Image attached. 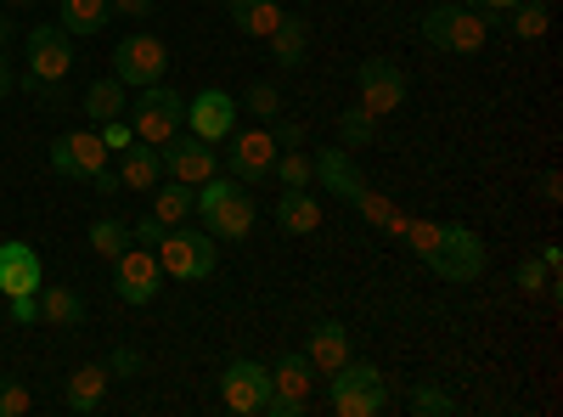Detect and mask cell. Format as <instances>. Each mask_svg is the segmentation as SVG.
I'll list each match as a JSON object with an SVG mask.
<instances>
[{"mask_svg":"<svg viewBox=\"0 0 563 417\" xmlns=\"http://www.w3.org/2000/svg\"><path fill=\"white\" fill-rule=\"evenodd\" d=\"M52 169H57V175H74V180L102 175V169H108L102 135H97V130H68V135H57V142H52Z\"/></svg>","mask_w":563,"mask_h":417,"instance_id":"14","label":"cell"},{"mask_svg":"<svg viewBox=\"0 0 563 417\" xmlns=\"http://www.w3.org/2000/svg\"><path fill=\"white\" fill-rule=\"evenodd\" d=\"M12 305V321H23V328H29V321L40 316V305H34V294H23V299H7Z\"/></svg>","mask_w":563,"mask_h":417,"instance_id":"43","label":"cell"},{"mask_svg":"<svg viewBox=\"0 0 563 417\" xmlns=\"http://www.w3.org/2000/svg\"><path fill=\"white\" fill-rule=\"evenodd\" d=\"M422 40H429L434 52L474 57V52H485V40H490V18H479L474 7H434L429 18H422Z\"/></svg>","mask_w":563,"mask_h":417,"instance_id":"6","label":"cell"},{"mask_svg":"<svg viewBox=\"0 0 563 417\" xmlns=\"http://www.w3.org/2000/svg\"><path fill=\"white\" fill-rule=\"evenodd\" d=\"M355 85H361V108H366L372 119L406 108V74H400L389 57H366V63L355 68Z\"/></svg>","mask_w":563,"mask_h":417,"instance_id":"12","label":"cell"},{"mask_svg":"<svg viewBox=\"0 0 563 417\" xmlns=\"http://www.w3.org/2000/svg\"><path fill=\"white\" fill-rule=\"evenodd\" d=\"M355 209H361L372 226H384L389 238H406V226H411V215H406V209H395V198L372 193V187H361V193H355Z\"/></svg>","mask_w":563,"mask_h":417,"instance_id":"29","label":"cell"},{"mask_svg":"<svg viewBox=\"0 0 563 417\" xmlns=\"http://www.w3.org/2000/svg\"><path fill=\"white\" fill-rule=\"evenodd\" d=\"M512 283H519L525 294H558V271H547V260H525L519 271H512Z\"/></svg>","mask_w":563,"mask_h":417,"instance_id":"34","label":"cell"},{"mask_svg":"<svg viewBox=\"0 0 563 417\" xmlns=\"http://www.w3.org/2000/svg\"><path fill=\"white\" fill-rule=\"evenodd\" d=\"M164 231H169V226H158V220L147 215V220H135V226H130V238H135V243H158Z\"/></svg>","mask_w":563,"mask_h":417,"instance_id":"42","label":"cell"},{"mask_svg":"<svg viewBox=\"0 0 563 417\" xmlns=\"http://www.w3.org/2000/svg\"><path fill=\"white\" fill-rule=\"evenodd\" d=\"M507 12H512V34H519V40H541L552 29V12L541 7V0H530V7L519 0V7H507Z\"/></svg>","mask_w":563,"mask_h":417,"instance_id":"33","label":"cell"},{"mask_svg":"<svg viewBox=\"0 0 563 417\" xmlns=\"http://www.w3.org/2000/svg\"><path fill=\"white\" fill-rule=\"evenodd\" d=\"M12 7H34V0H12Z\"/></svg>","mask_w":563,"mask_h":417,"instance_id":"49","label":"cell"},{"mask_svg":"<svg viewBox=\"0 0 563 417\" xmlns=\"http://www.w3.org/2000/svg\"><path fill=\"white\" fill-rule=\"evenodd\" d=\"M45 288V265L29 243H0V294L7 299H23V294H40Z\"/></svg>","mask_w":563,"mask_h":417,"instance_id":"17","label":"cell"},{"mask_svg":"<svg viewBox=\"0 0 563 417\" xmlns=\"http://www.w3.org/2000/svg\"><path fill=\"white\" fill-rule=\"evenodd\" d=\"M18 90V74H12V63H7V45H0V102H7Z\"/></svg>","mask_w":563,"mask_h":417,"instance_id":"44","label":"cell"},{"mask_svg":"<svg viewBox=\"0 0 563 417\" xmlns=\"http://www.w3.org/2000/svg\"><path fill=\"white\" fill-rule=\"evenodd\" d=\"M276 226L288 231V238H310V231L321 226V198H310V187H282Z\"/></svg>","mask_w":563,"mask_h":417,"instance_id":"21","label":"cell"},{"mask_svg":"<svg viewBox=\"0 0 563 417\" xmlns=\"http://www.w3.org/2000/svg\"><path fill=\"white\" fill-rule=\"evenodd\" d=\"M169 74V45L158 34H124L113 45V79L119 85H135V90H147Z\"/></svg>","mask_w":563,"mask_h":417,"instance_id":"8","label":"cell"},{"mask_svg":"<svg viewBox=\"0 0 563 417\" xmlns=\"http://www.w3.org/2000/svg\"><path fill=\"white\" fill-rule=\"evenodd\" d=\"M310 164H316V180L333 198H350L355 204V193L366 187V175H361V164H355L350 147H321V153H310Z\"/></svg>","mask_w":563,"mask_h":417,"instance_id":"18","label":"cell"},{"mask_svg":"<svg viewBox=\"0 0 563 417\" xmlns=\"http://www.w3.org/2000/svg\"><path fill=\"white\" fill-rule=\"evenodd\" d=\"M276 153H294V147H305V124H294V119H276Z\"/></svg>","mask_w":563,"mask_h":417,"instance_id":"40","label":"cell"},{"mask_svg":"<svg viewBox=\"0 0 563 417\" xmlns=\"http://www.w3.org/2000/svg\"><path fill=\"white\" fill-rule=\"evenodd\" d=\"M339 417H384L389 411V384L372 361H344L333 373V395H327Z\"/></svg>","mask_w":563,"mask_h":417,"instance_id":"2","label":"cell"},{"mask_svg":"<svg viewBox=\"0 0 563 417\" xmlns=\"http://www.w3.org/2000/svg\"><path fill=\"white\" fill-rule=\"evenodd\" d=\"M57 18H63L68 34L90 40V34H102V29H108L113 12H108V0H63V12H57Z\"/></svg>","mask_w":563,"mask_h":417,"instance_id":"28","label":"cell"},{"mask_svg":"<svg viewBox=\"0 0 563 417\" xmlns=\"http://www.w3.org/2000/svg\"><path fill=\"white\" fill-rule=\"evenodd\" d=\"M265 400H271V366L243 361V355L220 366V406L231 417H260Z\"/></svg>","mask_w":563,"mask_h":417,"instance_id":"9","label":"cell"},{"mask_svg":"<svg viewBox=\"0 0 563 417\" xmlns=\"http://www.w3.org/2000/svg\"><path fill=\"white\" fill-rule=\"evenodd\" d=\"M34 305H40V321H45V328H79V321H85V299L74 294V288H40L34 294Z\"/></svg>","mask_w":563,"mask_h":417,"instance_id":"25","label":"cell"},{"mask_svg":"<svg viewBox=\"0 0 563 417\" xmlns=\"http://www.w3.org/2000/svg\"><path fill=\"white\" fill-rule=\"evenodd\" d=\"M411 411H417V417H451L456 400H451L445 389H434V384H417V389H411Z\"/></svg>","mask_w":563,"mask_h":417,"instance_id":"36","label":"cell"},{"mask_svg":"<svg viewBox=\"0 0 563 417\" xmlns=\"http://www.w3.org/2000/svg\"><path fill=\"white\" fill-rule=\"evenodd\" d=\"M158 153H164V169H169V180H186V187H198V180H209V175L220 169V153L203 142V135H192V130L169 135V142H164Z\"/></svg>","mask_w":563,"mask_h":417,"instance_id":"13","label":"cell"},{"mask_svg":"<svg viewBox=\"0 0 563 417\" xmlns=\"http://www.w3.org/2000/svg\"><path fill=\"white\" fill-rule=\"evenodd\" d=\"M225 18H231V29L249 34V40H271L276 23H282V7H276V0H225Z\"/></svg>","mask_w":563,"mask_h":417,"instance_id":"23","label":"cell"},{"mask_svg":"<svg viewBox=\"0 0 563 417\" xmlns=\"http://www.w3.org/2000/svg\"><path fill=\"white\" fill-rule=\"evenodd\" d=\"M238 108H249L254 119H276V113H282V90H276L271 79H254V85H249V97H243Z\"/></svg>","mask_w":563,"mask_h":417,"instance_id":"35","label":"cell"},{"mask_svg":"<svg viewBox=\"0 0 563 417\" xmlns=\"http://www.w3.org/2000/svg\"><path fill=\"white\" fill-rule=\"evenodd\" d=\"M12 40V18H0V45H7Z\"/></svg>","mask_w":563,"mask_h":417,"instance_id":"48","label":"cell"},{"mask_svg":"<svg viewBox=\"0 0 563 417\" xmlns=\"http://www.w3.org/2000/svg\"><path fill=\"white\" fill-rule=\"evenodd\" d=\"M90 187H97L102 198H113V193H124V187H119V169H102V175H90Z\"/></svg>","mask_w":563,"mask_h":417,"instance_id":"45","label":"cell"},{"mask_svg":"<svg viewBox=\"0 0 563 417\" xmlns=\"http://www.w3.org/2000/svg\"><path fill=\"white\" fill-rule=\"evenodd\" d=\"M108 384H113L108 361H85L79 373L68 378V411H79V417L102 411V400H108Z\"/></svg>","mask_w":563,"mask_h":417,"instance_id":"22","label":"cell"},{"mask_svg":"<svg viewBox=\"0 0 563 417\" xmlns=\"http://www.w3.org/2000/svg\"><path fill=\"white\" fill-rule=\"evenodd\" d=\"M310 378H316V366L305 361V350L282 355L271 366V400H265V411L271 417H305L310 411Z\"/></svg>","mask_w":563,"mask_h":417,"instance_id":"10","label":"cell"},{"mask_svg":"<svg viewBox=\"0 0 563 417\" xmlns=\"http://www.w3.org/2000/svg\"><path fill=\"white\" fill-rule=\"evenodd\" d=\"M541 198H547V204H558V198H563V175H558V169H547V175H541Z\"/></svg>","mask_w":563,"mask_h":417,"instance_id":"46","label":"cell"},{"mask_svg":"<svg viewBox=\"0 0 563 417\" xmlns=\"http://www.w3.org/2000/svg\"><path fill=\"white\" fill-rule=\"evenodd\" d=\"M305 52H310V23L282 12V23H276V34H271V57H276V68H305Z\"/></svg>","mask_w":563,"mask_h":417,"instance_id":"24","label":"cell"},{"mask_svg":"<svg viewBox=\"0 0 563 417\" xmlns=\"http://www.w3.org/2000/svg\"><path fill=\"white\" fill-rule=\"evenodd\" d=\"M225 142H231L225 169L238 180H265L271 175V164H276V135L271 130H231Z\"/></svg>","mask_w":563,"mask_h":417,"instance_id":"16","label":"cell"},{"mask_svg":"<svg viewBox=\"0 0 563 417\" xmlns=\"http://www.w3.org/2000/svg\"><path fill=\"white\" fill-rule=\"evenodd\" d=\"M68 68H74V34L63 23H40L29 34V74H23V85L34 90V97H52V90L68 79Z\"/></svg>","mask_w":563,"mask_h":417,"instance_id":"4","label":"cell"},{"mask_svg":"<svg viewBox=\"0 0 563 417\" xmlns=\"http://www.w3.org/2000/svg\"><path fill=\"white\" fill-rule=\"evenodd\" d=\"M467 7H490V12H507V7H519V0H467Z\"/></svg>","mask_w":563,"mask_h":417,"instance_id":"47","label":"cell"},{"mask_svg":"<svg viewBox=\"0 0 563 417\" xmlns=\"http://www.w3.org/2000/svg\"><path fill=\"white\" fill-rule=\"evenodd\" d=\"M372 142H378V119H372L361 102H355V108H344V113H339V147L361 153V147H372Z\"/></svg>","mask_w":563,"mask_h":417,"instance_id":"30","label":"cell"},{"mask_svg":"<svg viewBox=\"0 0 563 417\" xmlns=\"http://www.w3.org/2000/svg\"><path fill=\"white\" fill-rule=\"evenodd\" d=\"M79 108H85L90 124H108V119H124L130 102H124V85H119V79H97V85L85 90V102H79Z\"/></svg>","mask_w":563,"mask_h":417,"instance_id":"27","label":"cell"},{"mask_svg":"<svg viewBox=\"0 0 563 417\" xmlns=\"http://www.w3.org/2000/svg\"><path fill=\"white\" fill-rule=\"evenodd\" d=\"M108 12H113V18H147L153 0H108Z\"/></svg>","mask_w":563,"mask_h":417,"instance_id":"41","label":"cell"},{"mask_svg":"<svg viewBox=\"0 0 563 417\" xmlns=\"http://www.w3.org/2000/svg\"><path fill=\"white\" fill-rule=\"evenodd\" d=\"M305 361L316 366V373H327V378H333L339 366L350 361V328H344V321H333V316H327V321H316V328L305 333Z\"/></svg>","mask_w":563,"mask_h":417,"instance_id":"19","label":"cell"},{"mask_svg":"<svg viewBox=\"0 0 563 417\" xmlns=\"http://www.w3.org/2000/svg\"><path fill=\"white\" fill-rule=\"evenodd\" d=\"M198 209H192V187L186 180H158L153 187V220L158 226H186Z\"/></svg>","mask_w":563,"mask_h":417,"instance_id":"26","label":"cell"},{"mask_svg":"<svg viewBox=\"0 0 563 417\" xmlns=\"http://www.w3.org/2000/svg\"><path fill=\"white\" fill-rule=\"evenodd\" d=\"M238 97H225V90H203V97H192L186 102V130L192 135H203L209 147H220L231 130H238Z\"/></svg>","mask_w":563,"mask_h":417,"instance_id":"15","label":"cell"},{"mask_svg":"<svg viewBox=\"0 0 563 417\" xmlns=\"http://www.w3.org/2000/svg\"><path fill=\"white\" fill-rule=\"evenodd\" d=\"M130 130H135V142L164 147L169 135H180V130H186V102H180L175 90L158 79V85H147V90L135 97V108H130Z\"/></svg>","mask_w":563,"mask_h":417,"instance_id":"7","label":"cell"},{"mask_svg":"<svg viewBox=\"0 0 563 417\" xmlns=\"http://www.w3.org/2000/svg\"><path fill=\"white\" fill-rule=\"evenodd\" d=\"M271 175L282 180V187H310V180H316V164H310V153H305V147H294V153H276Z\"/></svg>","mask_w":563,"mask_h":417,"instance_id":"31","label":"cell"},{"mask_svg":"<svg viewBox=\"0 0 563 417\" xmlns=\"http://www.w3.org/2000/svg\"><path fill=\"white\" fill-rule=\"evenodd\" d=\"M97 135H102V147H108V153H124V147L135 142V130H130V119H108V124H102Z\"/></svg>","mask_w":563,"mask_h":417,"instance_id":"39","label":"cell"},{"mask_svg":"<svg viewBox=\"0 0 563 417\" xmlns=\"http://www.w3.org/2000/svg\"><path fill=\"white\" fill-rule=\"evenodd\" d=\"M29 406H34V395L18 378H0V417H23Z\"/></svg>","mask_w":563,"mask_h":417,"instance_id":"37","label":"cell"},{"mask_svg":"<svg viewBox=\"0 0 563 417\" xmlns=\"http://www.w3.org/2000/svg\"><path fill=\"white\" fill-rule=\"evenodd\" d=\"M158 288H164V265H158L153 249H124L113 260V294L124 305H153Z\"/></svg>","mask_w":563,"mask_h":417,"instance_id":"11","label":"cell"},{"mask_svg":"<svg viewBox=\"0 0 563 417\" xmlns=\"http://www.w3.org/2000/svg\"><path fill=\"white\" fill-rule=\"evenodd\" d=\"M153 254H158L164 276H175V283H209V276H214V260H220L209 231H180V226L164 231V238L153 243Z\"/></svg>","mask_w":563,"mask_h":417,"instance_id":"5","label":"cell"},{"mask_svg":"<svg viewBox=\"0 0 563 417\" xmlns=\"http://www.w3.org/2000/svg\"><path fill=\"white\" fill-rule=\"evenodd\" d=\"M119 158H124V164H119V187H124V193H153L158 180H164V153L147 147V142H130Z\"/></svg>","mask_w":563,"mask_h":417,"instance_id":"20","label":"cell"},{"mask_svg":"<svg viewBox=\"0 0 563 417\" xmlns=\"http://www.w3.org/2000/svg\"><path fill=\"white\" fill-rule=\"evenodd\" d=\"M422 265L440 271V283H479L485 276V243H479V231L474 226H440V243L422 254Z\"/></svg>","mask_w":563,"mask_h":417,"instance_id":"3","label":"cell"},{"mask_svg":"<svg viewBox=\"0 0 563 417\" xmlns=\"http://www.w3.org/2000/svg\"><path fill=\"white\" fill-rule=\"evenodd\" d=\"M192 209L203 215L214 243H238V238L254 231V198L238 187V180H225V175L198 180V187H192Z\"/></svg>","mask_w":563,"mask_h":417,"instance_id":"1","label":"cell"},{"mask_svg":"<svg viewBox=\"0 0 563 417\" xmlns=\"http://www.w3.org/2000/svg\"><path fill=\"white\" fill-rule=\"evenodd\" d=\"M90 249H97L102 260H119L130 249V226L124 220H97V226H90Z\"/></svg>","mask_w":563,"mask_h":417,"instance_id":"32","label":"cell"},{"mask_svg":"<svg viewBox=\"0 0 563 417\" xmlns=\"http://www.w3.org/2000/svg\"><path fill=\"white\" fill-rule=\"evenodd\" d=\"M141 366H147V361H141V350H130V344H119V350L108 355V373H113V378H135Z\"/></svg>","mask_w":563,"mask_h":417,"instance_id":"38","label":"cell"}]
</instances>
